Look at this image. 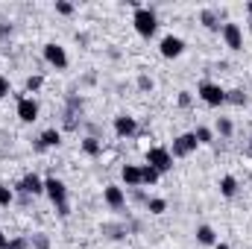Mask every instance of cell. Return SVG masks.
<instances>
[{
	"mask_svg": "<svg viewBox=\"0 0 252 249\" xmlns=\"http://www.w3.org/2000/svg\"><path fill=\"white\" fill-rule=\"evenodd\" d=\"M193 235H196V244H202V247H214V244H217V232H214V226H208V223H199Z\"/></svg>",
	"mask_w": 252,
	"mask_h": 249,
	"instance_id": "obj_17",
	"label": "cell"
},
{
	"mask_svg": "<svg viewBox=\"0 0 252 249\" xmlns=\"http://www.w3.org/2000/svg\"><path fill=\"white\" fill-rule=\"evenodd\" d=\"M161 179V173L156 170V167H150V164H141V182L144 185H156Z\"/></svg>",
	"mask_w": 252,
	"mask_h": 249,
	"instance_id": "obj_23",
	"label": "cell"
},
{
	"mask_svg": "<svg viewBox=\"0 0 252 249\" xmlns=\"http://www.w3.org/2000/svg\"><path fill=\"white\" fill-rule=\"evenodd\" d=\"M44 85V76H38V73H32V76H27V82H24V88H27V94H35L38 88Z\"/></svg>",
	"mask_w": 252,
	"mask_h": 249,
	"instance_id": "obj_26",
	"label": "cell"
},
{
	"mask_svg": "<svg viewBox=\"0 0 252 249\" xmlns=\"http://www.w3.org/2000/svg\"><path fill=\"white\" fill-rule=\"evenodd\" d=\"M9 241H12V238H9V235L0 229V249H9Z\"/></svg>",
	"mask_w": 252,
	"mask_h": 249,
	"instance_id": "obj_34",
	"label": "cell"
},
{
	"mask_svg": "<svg viewBox=\"0 0 252 249\" xmlns=\"http://www.w3.org/2000/svg\"><path fill=\"white\" fill-rule=\"evenodd\" d=\"M41 56H44V62L50 64V67H56V70H64V67L70 64V59H67V50H64L62 44H56V41L44 44Z\"/></svg>",
	"mask_w": 252,
	"mask_h": 249,
	"instance_id": "obj_6",
	"label": "cell"
},
{
	"mask_svg": "<svg viewBox=\"0 0 252 249\" xmlns=\"http://www.w3.org/2000/svg\"><path fill=\"white\" fill-rule=\"evenodd\" d=\"M15 190L24 193V196H41V193H44V179H41L38 173H27V176L18 179Z\"/></svg>",
	"mask_w": 252,
	"mask_h": 249,
	"instance_id": "obj_9",
	"label": "cell"
},
{
	"mask_svg": "<svg viewBox=\"0 0 252 249\" xmlns=\"http://www.w3.org/2000/svg\"><path fill=\"white\" fill-rule=\"evenodd\" d=\"M214 249H232V247H229V244H220V241H217V244H214Z\"/></svg>",
	"mask_w": 252,
	"mask_h": 249,
	"instance_id": "obj_35",
	"label": "cell"
},
{
	"mask_svg": "<svg viewBox=\"0 0 252 249\" xmlns=\"http://www.w3.org/2000/svg\"><path fill=\"white\" fill-rule=\"evenodd\" d=\"M121 179L126 187H144L141 182V164H124L121 167Z\"/></svg>",
	"mask_w": 252,
	"mask_h": 249,
	"instance_id": "obj_14",
	"label": "cell"
},
{
	"mask_svg": "<svg viewBox=\"0 0 252 249\" xmlns=\"http://www.w3.org/2000/svg\"><path fill=\"white\" fill-rule=\"evenodd\" d=\"M226 103H232V106H247L250 97H247L241 88H232V91H226Z\"/></svg>",
	"mask_w": 252,
	"mask_h": 249,
	"instance_id": "obj_24",
	"label": "cell"
},
{
	"mask_svg": "<svg viewBox=\"0 0 252 249\" xmlns=\"http://www.w3.org/2000/svg\"><path fill=\"white\" fill-rule=\"evenodd\" d=\"M15 112H18V121H21V124H35L41 109H38V100H35V97H18Z\"/></svg>",
	"mask_w": 252,
	"mask_h": 249,
	"instance_id": "obj_7",
	"label": "cell"
},
{
	"mask_svg": "<svg viewBox=\"0 0 252 249\" xmlns=\"http://www.w3.org/2000/svg\"><path fill=\"white\" fill-rule=\"evenodd\" d=\"M220 35H223V44H226L232 53H241V50H244V30H241V24L226 21L223 30H220Z\"/></svg>",
	"mask_w": 252,
	"mask_h": 249,
	"instance_id": "obj_5",
	"label": "cell"
},
{
	"mask_svg": "<svg viewBox=\"0 0 252 249\" xmlns=\"http://www.w3.org/2000/svg\"><path fill=\"white\" fill-rule=\"evenodd\" d=\"M100 232H103L109 241H124L126 235H129V229H126L124 223H103V226H100Z\"/></svg>",
	"mask_w": 252,
	"mask_h": 249,
	"instance_id": "obj_18",
	"label": "cell"
},
{
	"mask_svg": "<svg viewBox=\"0 0 252 249\" xmlns=\"http://www.w3.org/2000/svg\"><path fill=\"white\" fill-rule=\"evenodd\" d=\"M62 144V132L56 129V126H50V129H44L38 138H35V153H47V150H53V147H59Z\"/></svg>",
	"mask_w": 252,
	"mask_h": 249,
	"instance_id": "obj_13",
	"label": "cell"
},
{
	"mask_svg": "<svg viewBox=\"0 0 252 249\" xmlns=\"http://www.w3.org/2000/svg\"><path fill=\"white\" fill-rule=\"evenodd\" d=\"M56 15L70 18V15H73V3H67V0H56Z\"/></svg>",
	"mask_w": 252,
	"mask_h": 249,
	"instance_id": "obj_28",
	"label": "cell"
},
{
	"mask_svg": "<svg viewBox=\"0 0 252 249\" xmlns=\"http://www.w3.org/2000/svg\"><path fill=\"white\" fill-rule=\"evenodd\" d=\"M158 53H161L164 59H179V56L185 53V38H179V35H164L161 44H158Z\"/></svg>",
	"mask_w": 252,
	"mask_h": 249,
	"instance_id": "obj_11",
	"label": "cell"
},
{
	"mask_svg": "<svg viewBox=\"0 0 252 249\" xmlns=\"http://www.w3.org/2000/svg\"><path fill=\"white\" fill-rule=\"evenodd\" d=\"M138 88H141L144 94H147V91H153V88H156V82H153V76H147V73H141V76H138Z\"/></svg>",
	"mask_w": 252,
	"mask_h": 249,
	"instance_id": "obj_29",
	"label": "cell"
},
{
	"mask_svg": "<svg viewBox=\"0 0 252 249\" xmlns=\"http://www.w3.org/2000/svg\"><path fill=\"white\" fill-rule=\"evenodd\" d=\"M250 35H252V21H250Z\"/></svg>",
	"mask_w": 252,
	"mask_h": 249,
	"instance_id": "obj_37",
	"label": "cell"
},
{
	"mask_svg": "<svg viewBox=\"0 0 252 249\" xmlns=\"http://www.w3.org/2000/svg\"><path fill=\"white\" fill-rule=\"evenodd\" d=\"M196 97H199L205 106H211V109L226 106V88H223L220 82H211V79H205V82L196 85Z\"/></svg>",
	"mask_w": 252,
	"mask_h": 249,
	"instance_id": "obj_3",
	"label": "cell"
},
{
	"mask_svg": "<svg viewBox=\"0 0 252 249\" xmlns=\"http://www.w3.org/2000/svg\"><path fill=\"white\" fill-rule=\"evenodd\" d=\"M193 138H196V144H199V147L214 144V129H208V126H196V129H193Z\"/></svg>",
	"mask_w": 252,
	"mask_h": 249,
	"instance_id": "obj_21",
	"label": "cell"
},
{
	"mask_svg": "<svg viewBox=\"0 0 252 249\" xmlns=\"http://www.w3.org/2000/svg\"><path fill=\"white\" fill-rule=\"evenodd\" d=\"M30 247H32V249H50V238H47L44 232H35V235H32V241H30Z\"/></svg>",
	"mask_w": 252,
	"mask_h": 249,
	"instance_id": "obj_27",
	"label": "cell"
},
{
	"mask_svg": "<svg viewBox=\"0 0 252 249\" xmlns=\"http://www.w3.org/2000/svg\"><path fill=\"white\" fill-rule=\"evenodd\" d=\"M196 138H193V132H182V135H176L173 138V147H170V156L173 158H188L190 153H196Z\"/></svg>",
	"mask_w": 252,
	"mask_h": 249,
	"instance_id": "obj_8",
	"label": "cell"
},
{
	"mask_svg": "<svg viewBox=\"0 0 252 249\" xmlns=\"http://www.w3.org/2000/svg\"><path fill=\"white\" fill-rule=\"evenodd\" d=\"M144 164L156 167V170L164 176V173H170V170H173V156H170V150H167V147H150V150H147V156H144Z\"/></svg>",
	"mask_w": 252,
	"mask_h": 249,
	"instance_id": "obj_4",
	"label": "cell"
},
{
	"mask_svg": "<svg viewBox=\"0 0 252 249\" xmlns=\"http://www.w3.org/2000/svg\"><path fill=\"white\" fill-rule=\"evenodd\" d=\"M176 103H179V109H190V103H193V94H190V91H179Z\"/></svg>",
	"mask_w": 252,
	"mask_h": 249,
	"instance_id": "obj_30",
	"label": "cell"
},
{
	"mask_svg": "<svg viewBox=\"0 0 252 249\" xmlns=\"http://www.w3.org/2000/svg\"><path fill=\"white\" fill-rule=\"evenodd\" d=\"M44 193H47V199L53 202V208H56V214H59V217H67V214H70V202H67V185H64L62 179H56V176H47V179H44Z\"/></svg>",
	"mask_w": 252,
	"mask_h": 249,
	"instance_id": "obj_1",
	"label": "cell"
},
{
	"mask_svg": "<svg viewBox=\"0 0 252 249\" xmlns=\"http://www.w3.org/2000/svg\"><path fill=\"white\" fill-rule=\"evenodd\" d=\"M12 202H15V187L0 185V208H9Z\"/></svg>",
	"mask_w": 252,
	"mask_h": 249,
	"instance_id": "obj_25",
	"label": "cell"
},
{
	"mask_svg": "<svg viewBox=\"0 0 252 249\" xmlns=\"http://www.w3.org/2000/svg\"><path fill=\"white\" fill-rule=\"evenodd\" d=\"M30 247V241H24V238H12L9 241V249H27Z\"/></svg>",
	"mask_w": 252,
	"mask_h": 249,
	"instance_id": "obj_32",
	"label": "cell"
},
{
	"mask_svg": "<svg viewBox=\"0 0 252 249\" xmlns=\"http://www.w3.org/2000/svg\"><path fill=\"white\" fill-rule=\"evenodd\" d=\"M214 132H217L220 138H232V135H235V124H232V118H217Z\"/></svg>",
	"mask_w": 252,
	"mask_h": 249,
	"instance_id": "obj_20",
	"label": "cell"
},
{
	"mask_svg": "<svg viewBox=\"0 0 252 249\" xmlns=\"http://www.w3.org/2000/svg\"><path fill=\"white\" fill-rule=\"evenodd\" d=\"M9 94H12V82H9V76L0 73V100H6Z\"/></svg>",
	"mask_w": 252,
	"mask_h": 249,
	"instance_id": "obj_31",
	"label": "cell"
},
{
	"mask_svg": "<svg viewBox=\"0 0 252 249\" xmlns=\"http://www.w3.org/2000/svg\"><path fill=\"white\" fill-rule=\"evenodd\" d=\"M220 196H226V199H235L238 196V179L235 176H223L220 179Z\"/></svg>",
	"mask_w": 252,
	"mask_h": 249,
	"instance_id": "obj_19",
	"label": "cell"
},
{
	"mask_svg": "<svg viewBox=\"0 0 252 249\" xmlns=\"http://www.w3.org/2000/svg\"><path fill=\"white\" fill-rule=\"evenodd\" d=\"M112 129H115V135H118L121 141H129V138L138 135V118H132V115H118L115 124H112Z\"/></svg>",
	"mask_w": 252,
	"mask_h": 249,
	"instance_id": "obj_10",
	"label": "cell"
},
{
	"mask_svg": "<svg viewBox=\"0 0 252 249\" xmlns=\"http://www.w3.org/2000/svg\"><path fill=\"white\" fill-rule=\"evenodd\" d=\"M103 202H106L112 211H124L126 208V190L121 185H106L103 187Z\"/></svg>",
	"mask_w": 252,
	"mask_h": 249,
	"instance_id": "obj_12",
	"label": "cell"
},
{
	"mask_svg": "<svg viewBox=\"0 0 252 249\" xmlns=\"http://www.w3.org/2000/svg\"><path fill=\"white\" fill-rule=\"evenodd\" d=\"M144 208H147L150 214H156V217H158V214H164V211H167V199H161V196H150Z\"/></svg>",
	"mask_w": 252,
	"mask_h": 249,
	"instance_id": "obj_22",
	"label": "cell"
},
{
	"mask_svg": "<svg viewBox=\"0 0 252 249\" xmlns=\"http://www.w3.org/2000/svg\"><path fill=\"white\" fill-rule=\"evenodd\" d=\"M12 35V24H6V21H0V41H6Z\"/></svg>",
	"mask_w": 252,
	"mask_h": 249,
	"instance_id": "obj_33",
	"label": "cell"
},
{
	"mask_svg": "<svg viewBox=\"0 0 252 249\" xmlns=\"http://www.w3.org/2000/svg\"><path fill=\"white\" fill-rule=\"evenodd\" d=\"M247 15H250V21H252V0L247 3Z\"/></svg>",
	"mask_w": 252,
	"mask_h": 249,
	"instance_id": "obj_36",
	"label": "cell"
},
{
	"mask_svg": "<svg viewBox=\"0 0 252 249\" xmlns=\"http://www.w3.org/2000/svg\"><path fill=\"white\" fill-rule=\"evenodd\" d=\"M79 147H82V153H85L88 158H97V156H103V141H100L97 135H85Z\"/></svg>",
	"mask_w": 252,
	"mask_h": 249,
	"instance_id": "obj_16",
	"label": "cell"
},
{
	"mask_svg": "<svg viewBox=\"0 0 252 249\" xmlns=\"http://www.w3.org/2000/svg\"><path fill=\"white\" fill-rule=\"evenodd\" d=\"M199 24H202L208 32H220V30H223L220 12H217V9H202V12H199Z\"/></svg>",
	"mask_w": 252,
	"mask_h": 249,
	"instance_id": "obj_15",
	"label": "cell"
},
{
	"mask_svg": "<svg viewBox=\"0 0 252 249\" xmlns=\"http://www.w3.org/2000/svg\"><path fill=\"white\" fill-rule=\"evenodd\" d=\"M132 27L141 38H153L158 32V15L150 9V6H135L132 12Z\"/></svg>",
	"mask_w": 252,
	"mask_h": 249,
	"instance_id": "obj_2",
	"label": "cell"
}]
</instances>
